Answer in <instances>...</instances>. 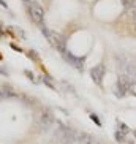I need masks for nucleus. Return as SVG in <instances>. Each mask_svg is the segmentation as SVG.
I'll list each match as a JSON object with an SVG mask.
<instances>
[{
    "label": "nucleus",
    "instance_id": "nucleus-1",
    "mask_svg": "<svg viewBox=\"0 0 136 144\" xmlns=\"http://www.w3.org/2000/svg\"><path fill=\"white\" fill-rule=\"evenodd\" d=\"M41 30L44 33V36L48 38V41L60 52V54H65L67 52V43H65V38L59 33V32H54V30H49L46 29L44 25H41Z\"/></svg>",
    "mask_w": 136,
    "mask_h": 144
},
{
    "label": "nucleus",
    "instance_id": "nucleus-2",
    "mask_svg": "<svg viewBox=\"0 0 136 144\" xmlns=\"http://www.w3.org/2000/svg\"><path fill=\"white\" fill-rule=\"evenodd\" d=\"M54 122H55V119H54V116L51 114V111L44 109V111H41V113H40V116H38L36 127H38L41 132H49V130L52 128Z\"/></svg>",
    "mask_w": 136,
    "mask_h": 144
},
{
    "label": "nucleus",
    "instance_id": "nucleus-3",
    "mask_svg": "<svg viewBox=\"0 0 136 144\" xmlns=\"http://www.w3.org/2000/svg\"><path fill=\"white\" fill-rule=\"evenodd\" d=\"M130 86H132V79L127 75H120L117 78V84H116V95L124 97L125 94L130 92Z\"/></svg>",
    "mask_w": 136,
    "mask_h": 144
},
{
    "label": "nucleus",
    "instance_id": "nucleus-4",
    "mask_svg": "<svg viewBox=\"0 0 136 144\" xmlns=\"http://www.w3.org/2000/svg\"><path fill=\"white\" fill-rule=\"evenodd\" d=\"M29 14H30V17L36 24H43V21H44V10L36 2H30L29 3Z\"/></svg>",
    "mask_w": 136,
    "mask_h": 144
},
{
    "label": "nucleus",
    "instance_id": "nucleus-5",
    "mask_svg": "<svg viewBox=\"0 0 136 144\" xmlns=\"http://www.w3.org/2000/svg\"><path fill=\"white\" fill-rule=\"evenodd\" d=\"M63 55V59L71 65V67H74L76 70H79V71H82L84 70V62H86V59L84 57H76L74 54H71V52H65V54H62Z\"/></svg>",
    "mask_w": 136,
    "mask_h": 144
},
{
    "label": "nucleus",
    "instance_id": "nucleus-6",
    "mask_svg": "<svg viewBox=\"0 0 136 144\" xmlns=\"http://www.w3.org/2000/svg\"><path fill=\"white\" fill-rule=\"evenodd\" d=\"M103 76H105V65H103V63H98L97 67H93V68L90 70V78H92V81H93L95 84L101 86Z\"/></svg>",
    "mask_w": 136,
    "mask_h": 144
},
{
    "label": "nucleus",
    "instance_id": "nucleus-7",
    "mask_svg": "<svg viewBox=\"0 0 136 144\" xmlns=\"http://www.w3.org/2000/svg\"><path fill=\"white\" fill-rule=\"evenodd\" d=\"M11 97H16L14 90H13L10 86H6V84H2V82H0V101H2V100H5V98H11Z\"/></svg>",
    "mask_w": 136,
    "mask_h": 144
},
{
    "label": "nucleus",
    "instance_id": "nucleus-8",
    "mask_svg": "<svg viewBox=\"0 0 136 144\" xmlns=\"http://www.w3.org/2000/svg\"><path fill=\"white\" fill-rule=\"evenodd\" d=\"M114 138H116V141H119V143H124L125 141V133H122V132H116L114 133Z\"/></svg>",
    "mask_w": 136,
    "mask_h": 144
},
{
    "label": "nucleus",
    "instance_id": "nucleus-9",
    "mask_svg": "<svg viewBox=\"0 0 136 144\" xmlns=\"http://www.w3.org/2000/svg\"><path fill=\"white\" fill-rule=\"evenodd\" d=\"M122 3L125 6H128L130 10H135L136 8V0H122Z\"/></svg>",
    "mask_w": 136,
    "mask_h": 144
},
{
    "label": "nucleus",
    "instance_id": "nucleus-10",
    "mask_svg": "<svg viewBox=\"0 0 136 144\" xmlns=\"http://www.w3.org/2000/svg\"><path fill=\"white\" fill-rule=\"evenodd\" d=\"M117 127H119V130H120L122 133H128V132H130V128H128L124 122H120V120H117Z\"/></svg>",
    "mask_w": 136,
    "mask_h": 144
},
{
    "label": "nucleus",
    "instance_id": "nucleus-11",
    "mask_svg": "<svg viewBox=\"0 0 136 144\" xmlns=\"http://www.w3.org/2000/svg\"><path fill=\"white\" fill-rule=\"evenodd\" d=\"M27 55H29V57H30L32 60H35V62H38V60H40V57H38V54H36V52H35L33 49H30V51L27 52Z\"/></svg>",
    "mask_w": 136,
    "mask_h": 144
},
{
    "label": "nucleus",
    "instance_id": "nucleus-12",
    "mask_svg": "<svg viewBox=\"0 0 136 144\" xmlns=\"http://www.w3.org/2000/svg\"><path fill=\"white\" fill-rule=\"evenodd\" d=\"M90 119H92V120H93L98 127H101V122H100V119L97 117V114H93V113H92V114H90Z\"/></svg>",
    "mask_w": 136,
    "mask_h": 144
},
{
    "label": "nucleus",
    "instance_id": "nucleus-13",
    "mask_svg": "<svg viewBox=\"0 0 136 144\" xmlns=\"http://www.w3.org/2000/svg\"><path fill=\"white\" fill-rule=\"evenodd\" d=\"M130 92L136 97V81H132V86H130Z\"/></svg>",
    "mask_w": 136,
    "mask_h": 144
},
{
    "label": "nucleus",
    "instance_id": "nucleus-14",
    "mask_svg": "<svg viewBox=\"0 0 136 144\" xmlns=\"http://www.w3.org/2000/svg\"><path fill=\"white\" fill-rule=\"evenodd\" d=\"M25 75H27V78H29V79H32V81L35 79V78H33V75H32V73H30L29 70H25Z\"/></svg>",
    "mask_w": 136,
    "mask_h": 144
},
{
    "label": "nucleus",
    "instance_id": "nucleus-15",
    "mask_svg": "<svg viewBox=\"0 0 136 144\" xmlns=\"http://www.w3.org/2000/svg\"><path fill=\"white\" fill-rule=\"evenodd\" d=\"M132 11V16H133V21H135V24H136V8L135 10H130Z\"/></svg>",
    "mask_w": 136,
    "mask_h": 144
},
{
    "label": "nucleus",
    "instance_id": "nucleus-16",
    "mask_svg": "<svg viewBox=\"0 0 136 144\" xmlns=\"http://www.w3.org/2000/svg\"><path fill=\"white\" fill-rule=\"evenodd\" d=\"M0 75H3V76H6V75H8V71H6L5 68H2V67H0Z\"/></svg>",
    "mask_w": 136,
    "mask_h": 144
},
{
    "label": "nucleus",
    "instance_id": "nucleus-17",
    "mask_svg": "<svg viewBox=\"0 0 136 144\" xmlns=\"http://www.w3.org/2000/svg\"><path fill=\"white\" fill-rule=\"evenodd\" d=\"M11 48H13V49H14V51H17V52H21V49H19V48H17V46H16V44H11Z\"/></svg>",
    "mask_w": 136,
    "mask_h": 144
},
{
    "label": "nucleus",
    "instance_id": "nucleus-18",
    "mask_svg": "<svg viewBox=\"0 0 136 144\" xmlns=\"http://www.w3.org/2000/svg\"><path fill=\"white\" fill-rule=\"evenodd\" d=\"M0 5H3V6L6 8V3H5V0H0Z\"/></svg>",
    "mask_w": 136,
    "mask_h": 144
},
{
    "label": "nucleus",
    "instance_id": "nucleus-19",
    "mask_svg": "<svg viewBox=\"0 0 136 144\" xmlns=\"http://www.w3.org/2000/svg\"><path fill=\"white\" fill-rule=\"evenodd\" d=\"M0 36H2V30H0Z\"/></svg>",
    "mask_w": 136,
    "mask_h": 144
},
{
    "label": "nucleus",
    "instance_id": "nucleus-20",
    "mask_svg": "<svg viewBox=\"0 0 136 144\" xmlns=\"http://www.w3.org/2000/svg\"><path fill=\"white\" fill-rule=\"evenodd\" d=\"M135 30H136V24H135Z\"/></svg>",
    "mask_w": 136,
    "mask_h": 144
},
{
    "label": "nucleus",
    "instance_id": "nucleus-21",
    "mask_svg": "<svg viewBox=\"0 0 136 144\" xmlns=\"http://www.w3.org/2000/svg\"><path fill=\"white\" fill-rule=\"evenodd\" d=\"M25 2H27V0H25Z\"/></svg>",
    "mask_w": 136,
    "mask_h": 144
}]
</instances>
